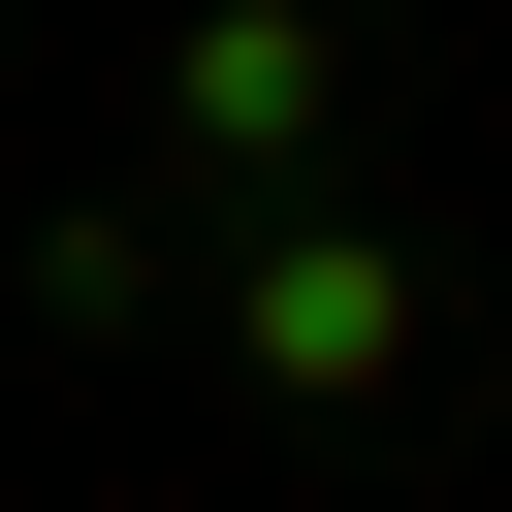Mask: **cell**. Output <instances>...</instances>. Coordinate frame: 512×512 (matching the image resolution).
Wrapping results in <instances>:
<instances>
[{"instance_id":"6da1fadb","label":"cell","mask_w":512,"mask_h":512,"mask_svg":"<svg viewBox=\"0 0 512 512\" xmlns=\"http://www.w3.org/2000/svg\"><path fill=\"white\" fill-rule=\"evenodd\" d=\"M192 320H224L288 416H384V384L448 352V256H416V224H352V192H256V224H192Z\"/></svg>"},{"instance_id":"7a4b0ae2","label":"cell","mask_w":512,"mask_h":512,"mask_svg":"<svg viewBox=\"0 0 512 512\" xmlns=\"http://www.w3.org/2000/svg\"><path fill=\"white\" fill-rule=\"evenodd\" d=\"M320 160H352V0H160V224H192V192L256 224V192H320Z\"/></svg>"},{"instance_id":"3957f363","label":"cell","mask_w":512,"mask_h":512,"mask_svg":"<svg viewBox=\"0 0 512 512\" xmlns=\"http://www.w3.org/2000/svg\"><path fill=\"white\" fill-rule=\"evenodd\" d=\"M0 288H32V352H128V320H192V224H160V192H64Z\"/></svg>"},{"instance_id":"277c9868","label":"cell","mask_w":512,"mask_h":512,"mask_svg":"<svg viewBox=\"0 0 512 512\" xmlns=\"http://www.w3.org/2000/svg\"><path fill=\"white\" fill-rule=\"evenodd\" d=\"M0 32H32V0H0Z\"/></svg>"}]
</instances>
